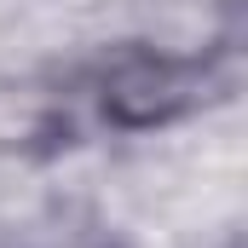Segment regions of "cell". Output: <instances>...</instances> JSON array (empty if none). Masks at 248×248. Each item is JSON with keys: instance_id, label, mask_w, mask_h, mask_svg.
<instances>
[{"instance_id": "1", "label": "cell", "mask_w": 248, "mask_h": 248, "mask_svg": "<svg viewBox=\"0 0 248 248\" xmlns=\"http://www.w3.org/2000/svg\"><path fill=\"white\" fill-rule=\"evenodd\" d=\"M190 98V69L173 58H127L110 81H104V110L116 122H168Z\"/></svg>"}]
</instances>
